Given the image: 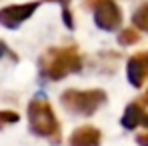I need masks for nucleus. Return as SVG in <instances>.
I'll list each match as a JSON object with an SVG mask.
<instances>
[{
    "instance_id": "f257e3e1",
    "label": "nucleus",
    "mask_w": 148,
    "mask_h": 146,
    "mask_svg": "<svg viewBox=\"0 0 148 146\" xmlns=\"http://www.w3.org/2000/svg\"><path fill=\"white\" fill-rule=\"evenodd\" d=\"M30 124L38 134H52L56 130L54 114H52V110L48 108L46 102L34 100L30 104Z\"/></svg>"
},
{
    "instance_id": "f03ea898",
    "label": "nucleus",
    "mask_w": 148,
    "mask_h": 146,
    "mask_svg": "<svg viewBox=\"0 0 148 146\" xmlns=\"http://www.w3.org/2000/svg\"><path fill=\"white\" fill-rule=\"evenodd\" d=\"M36 10V4H20V6H8L4 10H0V24L8 26V28H16L22 24L26 18Z\"/></svg>"
},
{
    "instance_id": "7ed1b4c3",
    "label": "nucleus",
    "mask_w": 148,
    "mask_h": 146,
    "mask_svg": "<svg viewBox=\"0 0 148 146\" xmlns=\"http://www.w3.org/2000/svg\"><path fill=\"white\" fill-rule=\"evenodd\" d=\"M96 22L106 30H112L114 26H118L120 14H118L116 6L112 2H100L98 10H96Z\"/></svg>"
},
{
    "instance_id": "20e7f679",
    "label": "nucleus",
    "mask_w": 148,
    "mask_h": 146,
    "mask_svg": "<svg viewBox=\"0 0 148 146\" xmlns=\"http://www.w3.org/2000/svg\"><path fill=\"white\" fill-rule=\"evenodd\" d=\"M148 72V58L142 56H134L128 64V78L134 82V86H140V82L144 80V76Z\"/></svg>"
},
{
    "instance_id": "39448f33",
    "label": "nucleus",
    "mask_w": 148,
    "mask_h": 146,
    "mask_svg": "<svg viewBox=\"0 0 148 146\" xmlns=\"http://www.w3.org/2000/svg\"><path fill=\"white\" fill-rule=\"evenodd\" d=\"M100 140V134L92 128L86 130H78L72 138V146H96V142Z\"/></svg>"
},
{
    "instance_id": "423d86ee",
    "label": "nucleus",
    "mask_w": 148,
    "mask_h": 146,
    "mask_svg": "<svg viewBox=\"0 0 148 146\" xmlns=\"http://www.w3.org/2000/svg\"><path fill=\"white\" fill-rule=\"evenodd\" d=\"M134 20H136L138 26H142L144 30H148V6H142L140 8V12L134 16Z\"/></svg>"
},
{
    "instance_id": "0eeeda50",
    "label": "nucleus",
    "mask_w": 148,
    "mask_h": 146,
    "mask_svg": "<svg viewBox=\"0 0 148 146\" xmlns=\"http://www.w3.org/2000/svg\"><path fill=\"white\" fill-rule=\"evenodd\" d=\"M16 120H18V116L14 112H0V128H4V124H8V122H16Z\"/></svg>"
}]
</instances>
